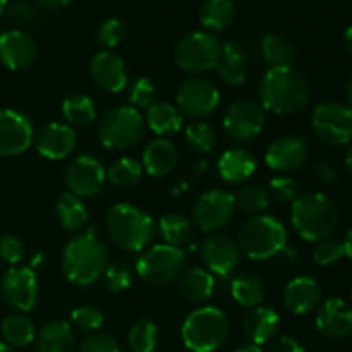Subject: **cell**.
Listing matches in <instances>:
<instances>
[{"label":"cell","instance_id":"cell-43","mask_svg":"<svg viewBox=\"0 0 352 352\" xmlns=\"http://www.w3.org/2000/svg\"><path fill=\"white\" fill-rule=\"evenodd\" d=\"M3 16L16 26V30L21 31L36 28L38 23H40V12H38L36 7L31 6L30 2H24V0H16V2L7 3Z\"/></svg>","mask_w":352,"mask_h":352},{"label":"cell","instance_id":"cell-49","mask_svg":"<svg viewBox=\"0 0 352 352\" xmlns=\"http://www.w3.org/2000/svg\"><path fill=\"white\" fill-rule=\"evenodd\" d=\"M26 258V248L19 237L12 234H0V260L17 267Z\"/></svg>","mask_w":352,"mask_h":352},{"label":"cell","instance_id":"cell-48","mask_svg":"<svg viewBox=\"0 0 352 352\" xmlns=\"http://www.w3.org/2000/svg\"><path fill=\"white\" fill-rule=\"evenodd\" d=\"M344 254H346L344 244L327 237V239L318 241V244L313 250V261L320 265V267H329V265H333L339 260H342Z\"/></svg>","mask_w":352,"mask_h":352},{"label":"cell","instance_id":"cell-60","mask_svg":"<svg viewBox=\"0 0 352 352\" xmlns=\"http://www.w3.org/2000/svg\"><path fill=\"white\" fill-rule=\"evenodd\" d=\"M347 102H349V109H352V79L349 81V85H347Z\"/></svg>","mask_w":352,"mask_h":352},{"label":"cell","instance_id":"cell-27","mask_svg":"<svg viewBox=\"0 0 352 352\" xmlns=\"http://www.w3.org/2000/svg\"><path fill=\"white\" fill-rule=\"evenodd\" d=\"M177 148L165 138H157L144 148L141 167L150 177H165L177 165Z\"/></svg>","mask_w":352,"mask_h":352},{"label":"cell","instance_id":"cell-4","mask_svg":"<svg viewBox=\"0 0 352 352\" xmlns=\"http://www.w3.org/2000/svg\"><path fill=\"white\" fill-rule=\"evenodd\" d=\"M291 220L296 232L306 241L318 243L327 239L339 223V210L323 192H302L292 201Z\"/></svg>","mask_w":352,"mask_h":352},{"label":"cell","instance_id":"cell-53","mask_svg":"<svg viewBox=\"0 0 352 352\" xmlns=\"http://www.w3.org/2000/svg\"><path fill=\"white\" fill-rule=\"evenodd\" d=\"M34 2L45 9H64V7L71 6L74 0H34Z\"/></svg>","mask_w":352,"mask_h":352},{"label":"cell","instance_id":"cell-11","mask_svg":"<svg viewBox=\"0 0 352 352\" xmlns=\"http://www.w3.org/2000/svg\"><path fill=\"white\" fill-rule=\"evenodd\" d=\"M313 133L329 146H344L352 141V109L342 103H318L311 116Z\"/></svg>","mask_w":352,"mask_h":352},{"label":"cell","instance_id":"cell-46","mask_svg":"<svg viewBox=\"0 0 352 352\" xmlns=\"http://www.w3.org/2000/svg\"><path fill=\"white\" fill-rule=\"evenodd\" d=\"M124 38H126V24L120 19H117V17L105 19L100 24L98 30H96V40L107 50L119 47L124 41Z\"/></svg>","mask_w":352,"mask_h":352},{"label":"cell","instance_id":"cell-21","mask_svg":"<svg viewBox=\"0 0 352 352\" xmlns=\"http://www.w3.org/2000/svg\"><path fill=\"white\" fill-rule=\"evenodd\" d=\"M38 57V45L28 31L7 30L0 33V64L9 71H24Z\"/></svg>","mask_w":352,"mask_h":352},{"label":"cell","instance_id":"cell-39","mask_svg":"<svg viewBox=\"0 0 352 352\" xmlns=\"http://www.w3.org/2000/svg\"><path fill=\"white\" fill-rule=\"evenodd\" d=\"M158 339H160L158 325L146 318L134 323L127 333V344L133 352H153L158 346Z\"/></svg>","mask_w":352,"mask_h":352},{"label":"cell","instance_id":"cell-64","mask_svg":"<svg viewBox=\"0 0 352 352\" xmlns=\"http://www.w3.org/2000/svg\"><path fill=\"white\" fill-rule=\"evenodd\" d=\"M162 2H172V0H162Z\"/></svg>","mask_w":352,"mask_h":352},{"label":"cell","instance_id":"cell-35","mask_svg":"<svg viewBox=\"0 0 352 352\" xmlns=\"http://www.w3.org/2000/svg\"><path fill=\"white\" fill-rule=\"evenodd\" d=\"M236 19L232 0H205L199 9V23L208 33L223 31Z\"/></svg>","mask_w":352,"mask_h":352},{"label":"cell","instance_id":"cell-56","mask_svg":"<svg viewBox=\"0 0 352 352\" xmlns=\"http://www.w3.org/2000/svg\"><path fill=\"white\" fill-rule=\"evenodd\" d=\"M234 352H265V349H261L260 346H254V344H246V346L237 347Z\"/></svg>","mask_w":352,"mask_h":352},{"label":"cell","instance_id":"cell-45","mask_svg":"<svg viewBox=\"0 0 352 352\" xmlns=\"http://www.w3.org/2000/svg\"><path fill=\"white\" fill-rule=\"evenodd\" d=\"M71 322L76 329L82 330V332H98L102 325L105 323V315L96 306H79L74 308L71 313Z\"/></svg>","mask_w":352,"mask_h":352},{"label":"cell","instance_id":"cell-42","mask_svg":"<svg viewBox=\"0 0 352 352\" xmlns=\"http://www.w3.org/2000/svg\"><path fill=\"white\" fill-rule=\"evenodd\" d=\"M186 143L192 153L208 155L217 146V134L210 124L195 122L186 129Z\"/></svg>","mask_w":352,"mask_h":352},{"label":"cell","instance_id":"cell-59","mask_svg":"<svg viewBox=\"0 0 352 352\" xmlns=\"http://www.w3.org/2000/svg\"><path fill=\"white\" fill-rule=\"evenodd\" d=\"M346 165H347V170L352 174V144L349 146V150H347L346 153Z\"/></svg>","mask_w":352,"mask_h":352},{"label":"cell","instance_id":"cell-7","mask_svg":"<svg viewBox=\"0 0 352 352\" xmlns=\"http://www.w3.org/2000/svg\"><path fill=\"white\" fill-rule=\"evenodd\" d=\"M146 124L140 110L133 109L131 105H120L110 109L96 127L102 146L113 151L129 150L136 146L144 136Z\"/></svg>","mask_w":352,"mask_h":352},{"label":"cell","instance_id":"cell-34","mask_svg":"<svg viewBox=\"0 0 352 352\" xmlns=\"http://www.w3.org/2000/svg\"><path fill=\"white\" fill-rule=\"evenodd\" d=\"M261 57L270 67H291L298 57V52L285 36L267 33L261 38Z\"/></svg>","mask_w":352,"mask_h":352},{"label":"cell","instance_id":"cell-17","mask_svg":"<svg viewBox=\"0 0 352 352\" xmlns=\"http://www.w3.org/2000/svg\"><path fill=\"white\" fill-rule=\"evenodd\" d=\"M241 250L227 234H210L201 246V258L206 270L217 277L227 278L241 263Z\"/></svg>","mask_w":352,"mask_h":352},{"label":"cell","instance_id":"cell-20","mask_svg":"<svg viewBox=\"0 0 352 352\" xmlns=\"http://www.w3.org/2000/svg\"><path fill=\"white\" fill-rule=\"evenodd\" d=\"M34 148L48 160H64L74 153L78 134L74 127L65 122H48L34 133Z\"/></svg>","mask_w":352,"mask_h":352},{"label":"cell","instance_id":"cell-26","mask_svg":"<svg viewBox=\"0 0 352 352\" xmlns=\"http://www.w3.org/2000/svg\"><path fill=\"white\" fill-rule=\"evenodd\" d=\"M217 170L222 181L229 184H243L256 172V158L244 148H229L220 155Z\"/></svg>","mask_w":352,"mask_h":352},{"label":"cell","instance_id":"cell-50","mask_svg":"<svg viewBox=\"0 0 352 352\" xmlns=\"http://www.w3.org/2000/svg\"><path fill=\"white\" fill-rule=\"evenodd\" d=\"M79 352H120L119 344L110 333L93 332L79 346Z\"/></svg>","mask_w":352,"mask_h":352},{"label":"cell","instance_id":"cell-31","mask_svg":"<svg viewBox=\"0 0 352 352\" xmlns=\"http://www.w3.org/2000/svg\"><path fill=\"white\" fill-rule=\"evenodd\" d=\"M55 217L62 229L69 232H81L88 223V208L79 196L65 191L62 192L55 203Z\"/></svg>","mask_w":352,"mask_h":352},{"label":"cell","instance_id":"cell-32","mask_svg":"<svg viewBox=\"0 0 352 352\" xmlns=\"http://www.w3.org/2000/svg\"><path fill=\"white\" fill-rule=\"evenodd\" d=\"M144 124L157 136H168L182 127V113L168 102H155L146 109Z\"/></svg>","mask_w":352,"mask_h":352},{"label":"cell","instance_id":"cell-9","mask_svg":"<svg viewBox=\"0 0 352 352\" xmlns=\"http://www.w3.org/2000/svg\"><path fill=\"white\" fill-rule=\"evenodd\" d=\"M222 52L219 38L208 31H192L179 40L174 48V62L181 71L203 74L217 67Z\"/></svg>","mask_w":352,"mask_h":352},{"label":"cell","instance_id":"cell-12","mask_svg":"<svg viewBox=\"0 0 352 352\" xmlns=\"http://www.w3.org/2000/svg\"><path fill=\"white\" fill-rule=\"evenodd\" d=\"M175 100L182 116L199 120L215 112L220 103V89L212 79L192 76L179 85Z\"/></svg>","mask_w":352,"mask_h":352},{"label":"cell","instance_id":"cell-13","mask_svg":"<svg viewBox=\"0 0 352 352\" xmlns=\"http://www.w3.org/2000/svg\"><path fill=\"white\" fill-rule=\"evenodd\" d=\"M267 124V116L260 103L253 100H236L227 107L222 127L234 141H251L260 136Z\"/></svg>","mask_w":352,"mask_h":352},{"label":"cell","instance_id":"cell-16","mask_svg":"<svg viewBox=\"0 0 352 352\" xmlns=\"http://www.w3.org/2000/svg\"><path fill=\"white\" fill-rule=\"evenodd\" d=\"M34 141V127L28 116L16 109H0V157L24 153Z\"/></svg>","mask_w":352,"mask_h":352},{"label":"cell","instance_id":"cell-40","mask_svg":"<svg viewBox=\"0 0 352 352\" xmlns=\"http://www.w3.org/2000/svg\"><path fill=\"white\" fill-rule=\"evenodd\" d=\"M234 198H236L237 210L253 217L261 215L268 208V205H270L268 189L258 184L244 186V188H241L237 191V195Z\"/></svg>","mask_w":352,"mask_h":352},{"label":"cell","instance_id":"cell-63","mask_svg":"<svg viewBox=\"0 0 352 352\" xmlns=\"http://www.w3.org/2000/svg\"><path fill=\"white\" fill-rule=\"evenodd\" d=\"M351 308H352V291H351Z\"/></svg>","mask_w":352,"mask_h":352},{"label":"cell","instance_id":"cell-33","mask_svg":"<svg viewBox=\"0 0 352 352\" xmlns=\"http://www.w3.org/2000/svg\"><path fill=\"white\" fill-rule=\"evenodd\" d=\"M230 296L239 306L253 309L263 302L265 285L254 274L241 272L230 278Z\"/></svg>","mask_w":352,"mask_h":352},{"label":"cell","instance_id":"cell-61","mask_svg":"<svg viewBox=\"0 0 352 352\" xmlns=\"http://www.w3.org/2000/svg\"><path fill=\"white\" fill-rule=\"evenodd\" d=\"M0 352H16L12 349V347L9 346V344H6V342H0Z\"/></svg>","mask_w":352,"mask_h":352},{"label":"cell","instance_id":"cell-41","mask_svg":"<svg viewBox=\"0 0 352 352\" xmlns=\"http://www.w3.org/2000/svg\"><path fill=\"white\" fill-rule=\"evenodd\" d=\"M134 275H136L134 265L127 258H117V260L110 261L107 267L105 274H103V282L110 292H122L133 285Z\"/></svg>","mask_w":352,"mask_h":352},{"label":"cell","instance_id":"cell-30","mask_svg":"<svg viewBox=\"0 0 352 352\" xmlns=\"http://www.w3.org/2000/svg\"><path fill=\"white\" fill-rule=\"evenodd\" d=\"M157 229L160 232L164 244L184 250L186 246H191L195 241V226L191 220L182 213H167L162 217L157 223Z\"/></svg>","mask_w":352,"mask_h":352},{"label":"cell","instance_id":"cell-18","mask_svg":"<svg viewBox=\"0 0 352 352\" xmlns=\"http://www.w3.org/2000/svg\"><path fill=\"white\" fill-rule=\"evenodd\" d=\"M89 78L96 88L105 93H119L129 82V71L119 54L112 50H102L89 60Z\"/></svg>","mask_w":352,"mask_h":352},{"label":"cell","instance_id":"cell-1","mask_svg":"<svg viewBox=\"0 0 352 352\" xmlns=\"http://www.w3.org/2000/svg\"><path fill=\"white\" fill-rule=\"evenodd\" d=\"M109 263V250L93 229L76 234L62 250L60 267L64 277L78 287L91 285L103 277Z\"/></svg>","mask_w":352,"mask_h":352},{"label":"cell","instance_id":"cell-28","mask_svg":"<svg viewBox=\"0 0 352 352\" xmlns=\"http://www.w3.org/2000/svg\"><path fill=\"white\" fill-rule=\"evenodd\" d=\"M179 292L186 301L201 305L215 292V275L201 267L186 268L179 278Z\"/></svg>","mask_w":352,"mask_h":352},{"label":"cell","instance_id":"cell-24","mask_svg":"<svg viewBox=\"0 0 352 352\" xmlns=\"http://www.w3.org/2000/svg\"><path fill=\"white\" fill-rule=\"evenodd\" d=\"M322 302V287L311 277L292 278L284 291V305L294 315H309Z\"/></svg>","mask_w":352,"mask_h":352},{"label":"cell","instance_id":"cell-14","mask_svg":"<svg viewBox=\"0 0 352 352\" xmlns=\"http://www.w3.org/2000/svg\"><path fill=\"white\" fill-rule=\"evenodd\" d=\"M0 291L7 305L16 313H30L36 306L40 298L36 272L30 267H10L3 274L0 282Z\"/></svg>","mask_w":352,"mask_h":352},{"label":"cell","instance_id":"cell-25","mask_svg":"<svg viewBox=\"0 0 352 352\" xmlns=\"http://www.w3.org/2000/svg\"><path fill=\"white\" fill-rule=\"evenodd\" d=\"M278 329H280V316L268 306H256L244 316L243 332L250 344L254 346L261 347L274 340Z\"/></svg>","mask_w":352,"mask_h":352},{"label":"cell","instance_id":"cell-62","mask_svg":"<svg viewBox=\"0 0 352 352\" xmlns=\"http://www.w3.org/2000/svg\"><path fill=\"white\" fill-rule=\"evenodd\" d=\"M7 3H9V0H0V16H2V14L6 12Z\"/></svg>","mask_w":352,"mask_h":352},{"label":"cell","instance_id":"cell-19","mask_svg":"<svg viewBox=\"0 0 352 352\" xmlns=\"http://www.w3.org/2000/svg\"><path fill=\"white\" fill-rule=\"evenodd\" d=\"M309 157V148L302 138L299 136H280L268 144L265 151V164L268 168L278 174L296 172L306 164Z\"/></svg>","mask_w":352,"mask_h":352},{"label":"cell","instance_id":"cell-15","mask_svg":"<svg viewBox=\"0 0 352 352\" xmlns=\"http://www.w3.org/2000/svg\"><path fill=\"white\" fill-rule=\"evenodd\" d=\"M65 186L69 192L79 198H89L98 195L107 181V170L98 158L93 155H79L65 167Z\"/></svg>","mask_w":352,"mask_h":352},{"label":"cell","instance_id":"cell-10","mask_svg":"<svg viewBox=\"0 0 352 352\" xmlns=\"http://www.w3.org/2000/svg\"><path fill=\"white\" fill-rule=\"evenodd\" d=\"M236 198L230 191L213 188L199 195L192 205V222L201 232L215 234L222 230L236 213Z\"/></svg>","mask_w":352,"mask_h":352},{"label":"cell","instance_id":"cell-38","mask_svg":"<svg viewBox=\"0 0 352 352\" xmlns=\"http://www.w3.org/2000/svg\"><path fill=\"white\" fill-rule=\"evenodd\" d=\"M141 175H143V167L136 158L131 157L119 158L107 168V181L119 189L134 188L141 181Z\"/></svg>","mask_w":352,"mask_h":352},{"label":"cell","instance_id":"cell-52","mask_svg":"<svg viewBox=\"0 0 352 352\" xmlns=\"http://www.w3.org/2000/svg\"><path fill=\"white\" fill-rule=\"evenodd\" d=\"M313 172H315V175L322 182H333L337 179L336 168H333L327 160L316 162L315 167H313Z\"/></svg>","mask_w":352,"mask_h":352},{"label":"cell","instance_id":"cell-3","mask_svg":"<svg viewBox=\"0 0 352 352\" xmlns=\"http://www.w3.org/2000/svg\"><path fill=\"white\" fill-rule=\"evenodd\" d=\"M105 229L110 241L127 253H140L153 241L155 222L143 208L116 203L107 210Z\"/></svg>","mask_w":352,"mask_h":352},{"label":"cell","instance_id":"cell-57","mask_svg":"<svg viewBox=\"0 0 352 352\" xmlns=\"http://www.w3.org/2000/svg\"><path fill=\"white\" fill-rule=\"evenodd\" d=\"M344 43H346L347 52L352 55V26L347 28L346 33H344Z\"/></svg>","mask_w":352,"mask_h":352},{"label":"cell","instance_id":"cell-8","mask_svg":"<svg viewBox=\"0 0 352 352\" xmlns=\"http://www.w3.org/2000/svg\"><path fill=\"white\" fill-rule=\"evenodd\" d=\"M136 275L146 284L165 287L181 278L186 270V251L168 244H155L134 263Z\"/></svg>","mask_w":352,"mask_h":352},{"label":"cell","instance_id":"cell-36","mask_svg":"<svg viewBox=\"0 0 352 352\" xmlns=\"http://www.w3.org/2000/svg\"><path fill=\"white\" fill-rule=\"evenodd\" d=\"M0 332L6 344H9L10 347H28L36 339V329L33 322L23 313L7 315L0 323Z\"/></svg>","mask_w":352,"mask_h":352},{"label":"cell","instance_id":"cell-58","mask_svg":"<svg viewBox=\"0 0 352 352\" xmlns=\"http://www.w3.org/2000/svg\"><path fill=\"white\" fill-rule=\"evenodd\" d=\"M206 168H208V165H206V162L205 160H199V162H196V165H195V170H196V175H201V174H205L206 172Z\"/></svg>","mask_w":352,"mask_h":352},{"label":"cell","instance_id":"cell-23","mask_svg":"<svg viewBox=\"0 0 352 352\" xmlns=\"http://www.w3.org/2000/svg\"><path fill=\"white\" fill-rule=\"evenodd\" d=\"M316 329L329 339H344L352 332V308L344 299H327L316 313Z\"/></svg>","mask_w":352,"mask_h":352},{"label":"cell","instance_id":"cell-2","mask_svg":"<svg viewBox=\"0 0 352 352\" xmlns=\"http://www.w3.org/2000/svg\"><path fill=\"white\" fill-rule=\"evenodd\" d=\"M311 91L294 67H268L258 85V100L263 110L277 116H292L308 107Z\"/></svg>","mask_w":352,"mask_h":352},{"label":"cell","instance_id":"cell-5","mask_svg":"<svg viewBox=\"0 0 352 352\" xmlns=\"http://www.w3.org/2000/svg\"><path fill=\"white\" fill-rule=\"evenodd\" d=\"M230 323L226 313L215 306L195 309L181 327V339L191 352H215L229 337Z\"/></svg>","mask_w":352,"mask_h":352},{"label":"cell","instance_id":"cell-47","mask_svg":"<svg viewBox=\"0 0 352 352\" xmlns=\"http://www.w3.org/2000/svg\"><path fill=\"white\" fill-rule=\"evenodd\" d=\"M268 195L275 201L284 203V205H292V201L299 196L298 182L292 177H287V175H277L268 184Z\"/></svg>","mask_w":352,"mask_h":352},{"label":"cell","instance_id":"cell-54","mask_svg":"<svg viewBox=\"0 0 352 352\" xmlns=\"http://www.w3.org/2000/svg\"><path fill=\"white\" fill-rule=\"evenodd\" d=\"M45 265H47V256H45L43 253H38V254H34L33 260H31V267L30 268L33 272H36V270H41Z\"/></svg>","mask_w":352,"mask_h":352},{"label":"cell","instance_id":"cell-37","mask_svg":"<svg viewBox=\"0 0 352 352\" xmlns=\"http://www.w3.org/2000/svg\"><path fill=\"white\" fill-rule=\"evenodd\" d=\"M62 113L69 126H89L95 120V102L85 93H72L62 102Z\"/></svg>","mask_w":352,"mask_h":352},{"label":"cell","instance_id":"cell-55","mask_svg":"<svg viewBox=\"0 0 352 352\" xmlns=\"http://www.w3.org/2000/svg\"><path fill=\"white\" fill-rule=\"evenodd\" d=\"M344 251H346V254L349 256V260H352V229L347 232L346 236V241H344Z\"/></svg>","mask_w":352,"mask_h":352},{"label":"cell","instance_id":"cell-29","mask_svg":"<svg viewBox=\"0 0 352 352\" xmlns=\"http://www.w3.org/2000/svg\"><path fill=\"white\" fill-rule=\"evenodd\" d=\"M38 352H74V330L64 320H50L36 333Z\"/></svg>","mask_w":352,"mask_h":352},{"label":"cell","instance_id":"cell-44","mask_svg":"<svg viewBox=\"0 0 352 352\" xmlns=\"http://www.w3.org/2000/svg\"><path fill=\"white\" fill-rule=\"evenodd\" d=\"M155 98H157V86H155L153 79H150L148 76H140L131 82L127 100L133 109H148L150 105H153Z\"/></svg>","mask_w":352,"mask_h":352},{"label":"cell","instance_id":"cell-22","mask_svg":"<svg viewBox=\"0 0 352 352\" xmlns=\"http://www.w3.org/2000/svg\"><path fill=\"white\" fill-rule=\"evenodd\" d=\"M250 47L243 40H229L222 45L217 71L223 82L230 86L243 85L250 71Z\"/></svg>","mask_w":352,"mask_h":352},{"label":"cell","instance_id":"cell-51","mask_svg":"<svg viewBox=\"0 0 352 352\" xmlns=\"http://www.w3.org/2000/svg\"><path fill=\"white\" fill-rule=\"evenodd\" d=\"M265 352H306V349L298 339H294V337L282 336L270 340Z\"/></svg>","mask_w":352,"mask_h":352},{"label":"cell","instance_id":"cell-6","mask_svg":"<svg viewBox=\"0 0 352 352\" xmlns=\"http://www.w3.org/2000/svg\"><path fill=\"white\" fill-rule=\"evenodd\" d=\"M237 246L250 260H270L287 246V230L280 220L272 215L251 217L241 227Z\"/></svg>","mask_w":352,"mask_h":352}]
</instances>
